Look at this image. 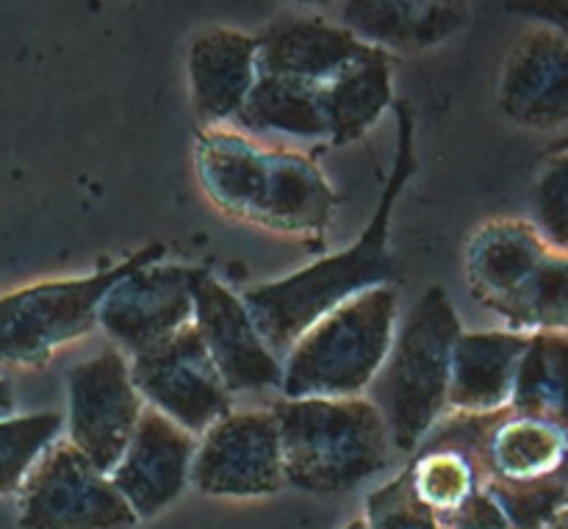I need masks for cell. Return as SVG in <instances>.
Wrapping results in <instances>:
<instances>
[{"mask_svg":"<svg viewBox=\"0 0 568 529\" xmlns=\"http://www.w3.org/2000/svg\"><path fill=\"white\" fill-rule=\"evenodd\" d=\"M397 153L383 186L381 203L349 250L303 266L281 281L261 283L242 294L255 327L272 353H286L294 338L308 330L320 316L347 303L355 294L399 281V261L388 247L394 208L405 186L416 175V122L408 100L397 103Z\"/></svg>","mask_w":568,"mask_h":529,"instance_id":"6da1fadb","label":"cell"},{"mask_svg":"<svg viewBox=\"0 0 568 529\" xmlns=\"http://www.w3.org/2000/svg\"><path fill=\"white\" fill-rule=\"evenodd\" d=\"M194 172L216 211L281 236H322L338 208V192L311 155L270 147L236 128L197 133Z\"/></svg>","mask_w":568,"mask_h":529,"instance_id":"7a4b0ae2","label":"cell"},{"mask_svg":"<svg viewBox=\"0 0 568 529\" xmlns=\"http://www.w3.org/2000/svg\"><path fill=\"white\" fill-rule=\"evenodd\" d=\"M277 421L286 486L305 494H349L397 458L388 427L369 397H281Z\"/></svg>","mask_w":568,"mask_h":529,"instance_id":"3957f363","label":"cell"},{"mask_svg":"<svg viewBox=\"0 0 568 529\" xmlns=\"http://www.w3.org/2000/svg\"><path fill=\"white\" fill-rule=\"evenodd\" d=\"M466 283L483 308L508 330L568 327V255L549 244L532 222L491 220L466 244Z\"/></svg>","mask_w":568,"mask_h":529,"instance_id":"277c9868","label":"cell"},{"mask_svg":"<svg viewBox=\"0 0 568 529\" xmlns=\"http://www.w3.org/2000/svg\"><path fill=\"white\" fill-rule=\"evenodd\" d=\"M464 325L442 286H430L394 330L369 399L388 427L394 452L410 458L447 410L449 360Z\"/></svg>","mask_w":568,"mask_h":529,"instance_id":"5b68a950","label":"cell"},{"mask_svg":"<svg viewBox=\"0 0 568 529\" xmlns=\"http://www.w3.org/2000/svg\"><path fill=\"white\" fill-rule=\"evenodd\" d=\"M397 314V286H375L320 316L286 349L283 397H364L392 349Z\"/></svg>","mask_w":568,"mask_h":529,"instance_id":"8992f818","label":"cell"},{"mask_svg":"<svg viewBox=\"0 0 568 529\" xmlns=\"http://www.w3.org/2000/svg\"><path fill=\"white\" fill-rule=\"evenodd\" d=\"M166 247L150 242L128 258L83 277H55L0 297V366L39 369L61 347L98 327L100 303L116 281L136 266L164 258Z\"/></svg>","mask_w":568,"mask_h":529,"instance_id":"52a82bcc","label":"cell"},{"mask_svg":"<svg viewBox=\"0 0 568 529\" xmlns=\"http://www.w3.org/2000/svg\"><path fill=\"white\" fill-rule=\"evenodd\" d=\"M20 529H136L139 519L109 475L70 441H53L20 486Z\"/></svg>","mask_w":568,"mask_h":529,"instance_id":"ba28073f","label":"cell"},{"mask_svg":"<svg viewBox=\"0 0 568 529\" xmlns=\"http://www.w3.org/2000/svg\"><path fill=\"white\" fill-rule=\"evenodd\" d=\"M128 369L142 403L194 438L233 410L231 394L192 322L164 342L131 355Z\"/></svg>","mask_w":568,"mask_h":529,"instance_id":"9c48e42d","label":"cell"},{"mask_svg":"<svg viewBox=\"0 0 568 529\" xmlns=\"http://www.w3.org/2000/svg\"><path fill=\"white\" fill-rule=\"evenodd\" d=\"M144 414V403L116 347L81 360L67 372V438L94 469L109 475L125 452Z\"/></svg>","mask_w":568,"mask_h":529,"instance_id":"30bf717a","label":"cell"},{"mask_svg":"<svg viewBox=\"0 0 568 529\" xmlns=\"http://www.w3.org/2000/svg\"><path fill=\"white\" fill-rule=\"evenodd\" d=\"M189 482L205 497L258 499L286 488L272 410H231L197 436Z\"/></svg>","mask_w":568,"mask_h":529,"instance_id":"8fae6325","label":"cell"},{"mask_svg":"<svg viewBox=\"0 0 568 529\" xmlns=\"http://www.w3.org/2000/svg\"><path fill=\"white\" fill-rule=\"evenodd\" d=\"M192 325L214 360L227 394L281 388L283 366L266 347L247 305L220 277L203 266H192Z\"/></svg>","mask_w":568,"mask_h":529,"instance_id":"7c38bea8","label":"cell"},{"mask_svg":"<svg viewBox=\"0 0 568 529\" xmlns=\"http://www.w3.org/2000/svg\"><path fill=\"white\" fill-rule=\"evenodd\" d=\"M192 266L150 261L128 272L100 303L98 327L122 355H136L192 322Z\"/></svg>","mask_w":568,"mask_h":529,"instance_id":"4fadbf2b","label":"cell"},{"mask_svg":"<svg viewBox=\"0 0 568 529\" xmlns=\"http://www.w3.org/2000/svg\"><path fill=\"white\" fill-rule=\"evenodd\" d=\"M497 103L508 120L530 131H560L568 122L566 31L527 26L503 61Z\"/></svg>","mask_w":568,"mask_h":529,"instance_id":"5bb4252c","label":"cell"},{"mask_svg":"<svg viewBox=\"0 0 568 529\" xmlns=\"http://www.w3.org/2000/svg\"><path fill=\"white\" fill-rule=\"evenodd\" d=\"M197 438L144 405V414L125 452L109 471L136 519H153L170 508L189 486Z\"/></svg>","mask_w":568,"mask_h":529,"instance_id":"9a60e30c","label":"cell"},{"mask_svg":"<svg viewBox=\"0 0 568 529\" xmlns=\"http://www.w3.org/2000/svg\"><path fill=\"white\" fill-rule=\"evenodd\" d=\"M353 31L320 14H286L255 33L258 75L292 78L322 87L369 50Z\"/></svg>","mask_w":568,"mask_h":529,"instance_id":"2e32d148","label":"cell"},{"mask_svg":"<svg viewBox=\"0 0 568 529\" xmlns=\"http://www.w3.org/2000/svg\"><path fill=\"white\" fill-rule=\"evenodd\" d=\"M186 70L192 109L200 125H227L258 78L255 37L225 26L200 28L189 42Z\"/></svg>","mask_w":568,"mask_h":529,"instance_id":"e0dca14e","label":"cell"},{"mask_svg":"<svg viewBox=\"0 0 568 529\" xmlns=\"http://www.w3.org/2000/svg\"><path fill=\"white\" fill-rule=\"evenodd\" d=\"M469 22V0H342L338 26L386 53H419Z\"/></svg>","mask_w":568,"mask_h":529,"instance_id":"ac0fdd59","label":"cell"},{"mask_svg":"<svg viewBox=\"0 0 568 529\" xmlns=\"http://www.w3.org/2000/svg\"><path fill=\"white\" fill-rule=\"evenodd\" d=\"M530 333L460 330L449 360L447 408L455 414H491L508 408L516 369Z\"/></svg>","mask_w":568,"mask_h":529,"instance_id":"d6986e66","label":"cell"},{"mask_svg":"<svg viewBox=\"0 0 568 529\" xmlns=\"http://www.w3.org/2000/svg\"><path fill=\"white\" fill-rule=\"evenodd\" d=\"M392 64L394 55L372 44L361 59L322 83L320 100L327 142L336 147L358 142L377 125L386 109H392Z\"/></svg>","mask_w":568,"mask_h":529,"instance_id":"ffe728a7","label":"cell"},{"mask_svg":"<svg viewBox=\"0 0 568 529\" xmlns=\"http://www.w3.org/2000/svg\"><path fill=\"white\" fill-rule=\"evenodd\" d=\"M233 125L247 136H286L300 142L327 139L320 87L277 75L255 78Z\"/></svg>","mask_w":568,"mask_h":529,"instance_id":"44dd1931","label":"cell"},{"mask_svg":"<svg viewBox=\"0 0 568 529\" xmlns=\"http://www.w3.org/2000/svg\"><path fill=\"white\" fill-rule=\"evenodd\" d=\"M566 430L547 419L505 410L486 444V477L544 480L564 475Z\"/></svg>","mask_w":568,"mask_h":529,"instance_id":"7402d4cb","label":"cell"},{"mask_svg":"<svg viewBox=\"0 0 568 529\" xmlns=\"http://www.w3.org/2000/svg\"><path fill=\"white\" fill-rule=\"evenodd\" d=\"M566 330L530 333L510 391L514 414L566 425Z\"/></svg>","mask_w":568,"mask_h":529,"instance_id":"603a6c76","label":"cell"},{"mask_svg":"<svg viewBox=\"0 0 568 529\" xmlns=\"http://www.w3.org/2000/svg\"><path fill=\"white\" fill-rule=\"evenodd\" d=\"M408 469L416 497L436 513V519L453 513L483 482L475 460L453 447H427V444H422L410 455Z\"/></svg>","mask_w":568,"mask_h":529,"instance_id":"cb8c5ba5","label":"cell"},{"mask_svg":"<svg viewBox=\"0 0 568 529\" xmlns=\"http://www.w3.org/2000/svg\"><path fill=\"white\" fill-rule=\"evenodd\" d=\"M61 430L64 419L50 410L0 419V497L20 491L39 455L59 441Z\"/></svg>","mask_w":568,"mask_h":529,"instance_id":"d4e9b609","label":"cell"},{"mask_svg":"<svg viewBox=\"0 0 568 529\" xmlns=\"http://www.w3.org/2000/svg\"><path fill=\"white\" fill-rule=\"evenodd\" d=\"M480 486L491 494L514 529H547L558 516L568 513L564 475L544 477V480L486 477Z\"/></svg>","mask_w":568,"mask_h":529,"instance_id":"484cf974","label":"cell"},{"mask_svg":"<svg viewBox=\"0 0 568 529\" xmlns=\"http://www.w3.org/2000/svg\"><path fill=\"white\" fill-rule=\"evenodd\" d=\"M532 205V225L536 231L555 244L558 250H566L568 244V147L560 139L547 159L541 161L532 181L530 192Z\"/></svg>","mask_w":568,"mask_h":529,"instance_id":"4316f807","label":"cell"},{"mask_svg":"<svg viewBox=\"0 0 568 529\" xmlns=\"http://www.w3.org/2000/svg\"><path fill=\"white\" fill-rule=\"evenodd\" d=\"M364 521L366 529H442L436 513L416 497L408 466L366 497Z\"/></svg>","mask_w":568,"mask_h":529,"instance_id":"83f0119b","label":"cell"},{"mask_svg":"<svg viewBox=\"0 0 568 529\" xmlns=\"http://www.w3.org/2000/svg\"><path fill=\"white\" fill-rule=\"evenodd\" d=\"M438 527L444 529H514L505 519L503 508L494 502L486 488H477L466 502H460L453 513L442 516Z\"/></svg>","mask_w":568,"mask_h":529,"instance_id":"f1b7e54d","label":"cell"},{"mask_svg":"<svg viewBox=\"0 0 568 529\" xmlns=\"http://www.w3.org/2000/svg\"><path fill=\"white\" fill-rule=\"evenodd\" d=\"M510 9L530 17L532 26H549L566 31V0H510Z\"/></svg>","mask_w":568,"mask_h":529,"instance_id":"f546056e","label":"cell"},{"mask_svg":"<svg viewBox=\"0 0 568 529\" xmlns=\"http://www.w3.org/2000/svg\"><path fill=\"white\" fill-rule=\"evenodd\" d=\"M17 410V399H14V388L6 377H0V419H9L14 416Z\"/></svg>","mask_w":568,"mask_h":529,"instance_id":"4dcf8cb0","label":"cell"},{"mask_svg":"<svg viewBox=\"0 0 568 529\" xmlns=\"http://www.w3.org/2000/svg\"><path fill=\"white\" fill-rule=\"evenodd\" d=\"M288 3L303 6V9H327V6H333L336 0H288Z\"/></svg>","mask_w":568,"mask_h":529,"instance_id":"1f68e13d","label":"cell"},{"mask_svg":"<svg viewBox=\"0 0 568 529\" xmlns=\"http://www.w3.org/2000/svg\"><path fill=\"white\" fill-rule=\"evenodd\" d=\"M568 527V513H564V516H558V519L552 521V525H549L547 529H566Z\"/></svg>","mask_w":568,"mask_h":529,"instance_id":"d6a6232c","label":"cell"},{"mask_svg":"<svg viewBox=\"0 0 568 529\" xmlns=\"http://www.w3.org/2000/svg\"><path fill=\"white\" fill-rule=\"evenodd\" d=\"M344 529H366V521H364V516H361V519H353V521H349V525L344 527Z\"/></svg>","mask_w":568,"mask_h":529,"instance_id":"836d02e7","label":"cell"},{"mask_svg":"<svg viewBox=\"0 0 568 529\" xmlns=\"http://www.w3.org/2000/svg\"><path fill=\"white\" fill-rule=\"evenodd\" d=\"M442 529H444V527H442Z\"/></svg>","mask_w":568,"mask_h":529,"instance_id":"e575fe53","label":"cell"}]
</instances>
